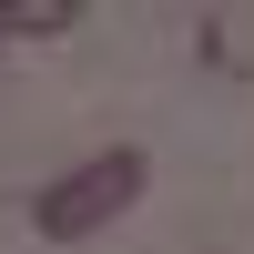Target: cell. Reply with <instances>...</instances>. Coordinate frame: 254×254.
I'll use <instances>...</instances> for the list:
<instances>
[{"mask_svg":"<svg viewBox=\"0 0 254 254\" xmlns=\"http://www.w3.org/2000/svg\"><path fill=\"white\" fill-rule=\"evenodd\" d=\"M153 183V163L132 153V142H112V153H92V163H71L61 183H41L31 193V234H51V244H81V234H102L112 214H132V193Z\"/></svg>","mask_w":254,"mask_h":254,"instance_id":"1","label":"cell"},{"mask_svg":"<svg viewBox=\"0 0 254 254\" xmlns=\"http://www.w3.org/2000/svg\"><path fill=\"white\" fill-rule=\"evenodd\" d=\"M71 20H81L71 0H31V10H0V31H31L41 41V31H71Z\"/></svg>","mask_w":254,"mask_h":254,"instance_id":"2","label":"cell"}]
</instances>
